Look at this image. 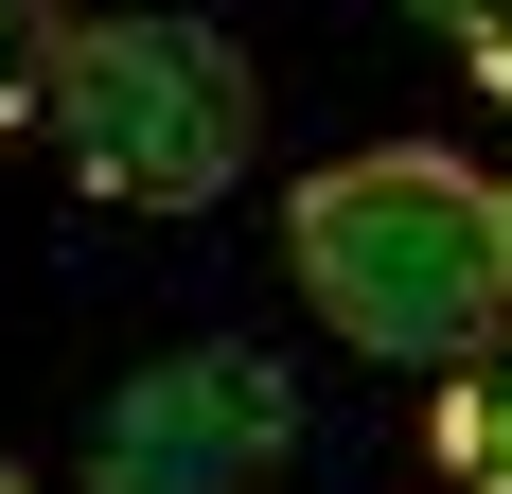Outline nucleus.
Returning <instances> with one entry per match:
<instances>
[{
    "mask_svg": "<svg viewBox=\"0 0 512 494\" xmlns=\"http://www.w3.org/2000/svg\"><path fill=\"white\" fill-rule=\"evenodd\" d=\"M283 265H301V300L336 318L354 353H389V371H477V353H512V195L495 177H460L442 142H371L336 159V177H301L283 195Z\"/></svg>",
    "mask_w": 512,
    "mask_h": 494,
    "instance_id": "nucleus-1",
    "label": "nucleus"
},
{
    "mask_svg": "<svg viewBox=\"0 0 512 494\" xmlns=\"http://www.w3.org/2000/svg\"><path fill=\"white\" fill-rule=\"evenodd\" d=\"M248 53L212 18H89L71 71H53V142L106 212H212L248 177Z\"/></svg>",
    "mask_w": 512,
    "mask_h": 494,
    "instance_id": "nucleus-2",
    "label": "nucleus"
},
{
    "mask_svg": "<svg viewBox=\"0 0 512 494\" xmlns=\"http://www.w3.org/2000/svg\"><path fill=\"white\" fill-rule=\"evenodd\" d=\"M283 459H301V406L265 353H159L89 424V494H283Z\"/></svg>",
    "mask_w": 512,
    "mask_h": 494,
    "instance_id": "nucleus-3",
    "label": "nucleus"
},
{
    "mask_svg": "<svg viewBox=\"0 0 512 494\" xmlns=\"http://www.w3.org/2000/svg\"><path fill=\"white\" fill-rule=\"evenodd\" d=\"M442 459H460V494H512V353H477L442 389Z\"/></svg>",
    "mask_w": 512,
    "mask_h": 494,
    "instance_id": "nucleus-4",
    "label": "nucleus"
},
{
    "mask_svg": "<svg viewBox=\"0 0 512 494\" xmlns=\"http://www.w3.org/2000/svg\"><path fill=\"white\" fill-rule=\"evenodd\" d=\"M71 36H89L71 0H0V124H18V106H53V71H71Z\"/></svg>",
    "mask_w": 512,
    "mask_h": 494,
    "instance_id": "nucleus-5",
    "label": "nucleus"
},
{
    "mask_svg": "<svg viewBox=\"0 0 512 494\" xmlns=\"http://www.w3.org/2000/svg\"><path fill=\"white\" fill-rule=\"evenodd\" d=\"M407 18H424V36H495L512 0H407Z\"/></svg>",
    "mask_w": 512,
    "mask_h": 494,
    "instance_id": "nucleus-6",
    "label": "nucleus"
},
{
    "mask_svg": "<svg viewBox=\"0 0 512 494\" xmlns=\"http://www.w3.org/2000/svg\"><path fill=\"white\" fill-rule=\"evenodd\" d=\"M477 89H495V106H512V18H495V36H477Z\"/></svg>",
    "mask_w": 512,
    "mask_h": 494,
    "instance_id": "nucleus-7",
    "label": "nucleus"
},
{
    "mask_svg": "<svg viewBox=\"0 0 512 494\" xmlns=\"http://www.w3.org/2000/svg\"><path fill=\"white\" fill-rule=\"evenodd\" d=\"M0 494H18V459H0Z\"/></svg>",
    "mask_w": 512,
    "mask_h": 494,
    "instance_id": "nucleus-8",
    "label": "nucleus"
},
{
    "mask_svg": "<svg viewBox=\"0 0 512 494\" xmlns=\"http://www.w3.org/2000/svg\"><path fill=\"white\" fill-rule=\"evenodd\" d=\"M495 195H512V177H495Z\"/></svg>",
    "mask_w": 512,
    "mask_h": 494,
    "instance_id": "nucleus-9",
    "label": "nucleus"
}]
</instances>
